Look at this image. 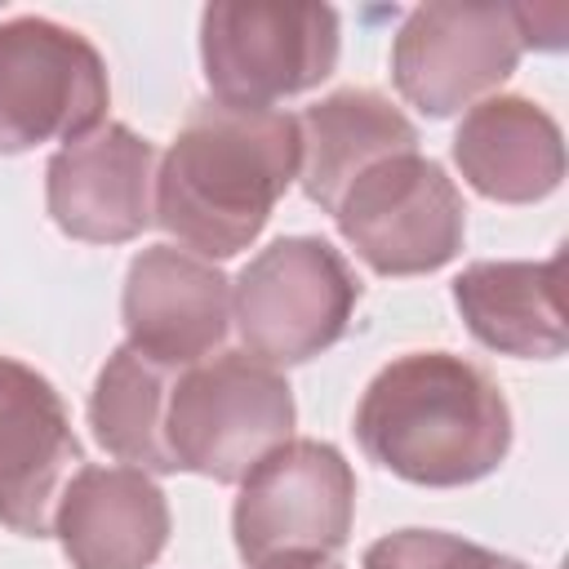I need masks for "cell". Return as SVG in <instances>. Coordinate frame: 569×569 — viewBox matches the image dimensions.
I'll return each instance as SVG.
<instances>
[{
	"mask_svg": "<svg viewBox=\"0 0 569 569\" xmlns=\"http://www.w3.org/2000/svg\"><path fill=\"white\" fill-rule=\"evenodd\" d=\"M302 164L298 116L204 102L156 169V222L196 258L249 249Z\"/></svg>",
	"mask_w": 569,
	"mask_h": 569,
	"instance_id": "obj_1",
	"label": "cell"
},
{
	"mask_svg": "<svg viewBox=\"0 0 569 569\" xmlns=\"http://www.w3.org/2000/svg\"><path fill=\"white\" fill-rule=\"evenodd\" d=\"M356 440L382 471L458 489L493 476L511 449L502 387L453 351H405L373 373L356 405Z\"/></svg>",
	"mask_w": 569,
	"mask_h": 569,
	"instance_id": "obj_2",
	"label": "cell"
},
{
	"mask_svg": "<svg viewBox=\"0 0 569 569\" xmlns=\"http://www.w3.org/2000/svg\"><path fill=\"white\" fill-rule=\"evenodd\" d=\"M351 520V462L329 440H284L240 480L231 538L244 569H329Z\"/></svg>",
	"mask_w": 569,
	"mask_h": 569,
	"instance_id": "obj_3",
	"label": "cell"
},
{
	"mask_svg": "<svg viewBox=\"0 0 569 569\" xmlns=\"http://www.w3.org/2000/svg\"><path fill=\"white\" fill-rule=\"evenodd\" d=\"M293 387L249 351L191 365L164 405V449L173 471L236 485L293 431Z\"/></svg>",
	"mask_w": 569,
	"mask_h": 569,
	"instance_id": "obj_4",
	"label": "cell"
},
{
	"mask_svg": "<svg viewBox=\"0 0 569 569\" xmlns=\"http://www.w3.org/2000/svg\"><path fill=\"white\" fill-rule=\"evenodd\" d=\"M360 302V276L320 236L271 240L231 284V320L253 360L280 369L329 351Z\"/></svg>",
	"mask_w": 569,
	"mask_h": 569,
	"instance_id": "obj_5",
	"label": "cell"
},
{
	"mask_svg": "<svg viewBox=\"0 0 569 569\" xmlns=\"http://www.w3.org/2000/svg\"><path fill=\"white\" fill-rule=\"evenodd\" d=\"M111 80L102 53L40 13L0 22V156L102 129Z\"/></svg>",
	"mask_w": 569,
	"mask_h": 569,
	"instance_id": "obj_6",
	"label": "cell"
},
{
	"mask_svg": "<svg viewBox=\"0 0 569 569\" xmlns=\"http://www.w3.org/2000/svg\"><path fill=\"white\" fill-rule=\"evenodd\" d=\"M342 49L329 4H209L200 13V62L213 102L271 107L333 76Z\"/></svg>",
	"mask_w": 569,
	"mask_h": 569,
	"instance_id": "obj_7",
	"label": "cell"
},
{
	"mask_svg": "<svg viewBox=\"0 0 569 569\" xmlns=\"http://www.w3.org/2000/svg\"><path fill=\"white\" fill-rule=\"evenodd\" d=\"M342 240L378 276H422L458 258L467 204L445 164L400 151L369 164L333 204Z\"/></svg>",
	"mask_w": 569,
	"mask_h": 569,
	"instance_id": "obj_8",
	"label": "cell"
},
{
	"mask_svg": "<svg viewBox=\"0 0 569 569\" xmlns=\"http://www.w3.org/2000/svg\"><path fill=\"white\" fill-rule=\"evenodd\" d=\"M525 53L516 4H418L391 40V80L409 107L445 120L498 89Z\"/></svg>",
	"mask_w": 569,
	"mask_h": 569,
	"instance_id": "obj_9",
	"label": "cell"
},
{
	"mask_svg": "<svg viewBox=\"0 0 569 569\" xmlns=\"http://www.w3.org/2000/svg\"><path fill=\"white\" fill-rule=\"evenodd\" d=\"M44 204L62 236L124 244L156 222V147L129 124H102L49 156Z\"/></svg>",
	"mask_w": 569,
	"mask_h": 569,
	"instance_id": "obj_10",
	"label": "cell"
},
{
	"mask_svg": "<svg viewBox=\"0 0 569 569\" xmlns=\"http://www.w3.org/2000/svg\"><path fill=\"white\" fill-rule=\"evenodd\" d=\"M120 316L133 351L164 369H191L227 338L231 280L187 249L151 244L124 271Z\"/></svg>",
	"mask_w": 569,
	"mask_h": 569,
	"instance_id": "obj_11",
	"label": "cell"
},
{
	"mask_svg": "<svg viewBox=\"0 0 569 569\" xmlns=\"http://www.w3.org/2000/svg\"><path fill=\"white\" fill-rule=\"evenodd\" d=\"M76 462H84L80 440L53 382L0 356V525L22 538H44Z\"/></svg>",
	"mask_w": 569,
	"mask_h": 569,
	"instance_id": "obj_12",
	"label": "cell"
},
{
	"mask_svg": "<svg viewBox=\"0 0 569 569\" xmlns=\"http://www.w3.org/2000/svg\"><path fill=\"white\" fill-rule=\"evenodd\" d=\"M53 507L71 569H147L173 529L164 489L138 467H80Z\"/></svg>",
	"mask_w": 569,
	"mask_h": 569,
	"instance_id": "obj_13",
	"label": "cell"
},
{
	"mask_svg": "<svg viewBox=\"0 0 569 569\" xmlns=\"http://www.w3.org/2000/svg\"><path fill=\"white\" fill-rule=\"evenodd\" d=\"M453 164L485 200L533 204L565 178V138L533 98L493 93L467 107L453 129Z\"/></svg>",
	"mask_w": 569,
	"mask_h": 569,
	"instance_id": "obj_14",
	"label": "cell"
},
{
	"mask_svg": "<svg viewBox=\"0 0 569 569\" xmlns=\"http://www.w3.org/2000/svg\"><path fill=\"white\" fill-rule=\"evenodd\" d=\"M453 307L476 342L520 360L565 356V311H560V253L542 262L502 258L471 262L453 280Z\"/></svg>",
	"mask_w": 569,
	"mask_h": 569,
	"instance_id": "obj_15",
	"label": "cell"
},
{
	"mask_svg": "<svg viewBox=\"0 0 569 569\" xmlns=\"http://www.w3.org/2000/svg\"><path fill=\"white\" fill-rule=\"evenodd\" d=\"M302 138V191L333 213L338 196L378 160L418 151L413 120L373 89H338L298 116Z\"/></svg>",
	"mask_w": 569,
	"mask_h": 569,
	"instance_id": "obj_16",
	"label": "cell"
},
{
	"mask_svg": "<svg viewBox=\"0 0 569 569\" xmlns=\"http://www.w3.org/2000/svg\"><path fill=\"white\" fill-rule=\"evenodd\" d=\"M169 387H173V369L147 360L142 351H133L129 342L116 347L107 356V365L93 378V396H89V427L93 440L138 467V471H173V458L164 449V405H169Z\"/></svg>",
	"mask_w": 569,
	"mask_h": 569,
	"instance_id": "obj_17",
	"label": "cell"
},
{
	"mask_svg": "<svg viewBox=\"0 0 569 569\" xmlns=\"http://www.w3.org/2000/svg\"><path fill=\"white\" fill-rule=\"evenodd\" d=\"M360 569H529V565L445 529H396L365 547Z\"/></svg>",
	"mask_w": 569,
	"mask_h": 569,
	"instance_id": "obj_18",
	"label": "cell"
}]
</instances>
